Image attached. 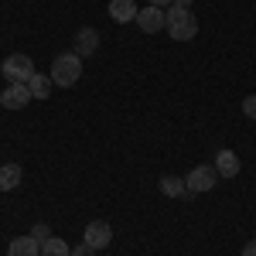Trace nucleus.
Wrapping results in <instances>:
<instances>
[{
    "instance_id": "6",
    "label": "nucleus",
    "mask_w": 256,
    "mask_h": 256,
    "mask_svg": "<svg viewBox=\"0 0 256 256\" xmlns=\"http://www.w3.org/2000/svg\"><path fill=\"white\" fill-rule=\"evenodd\" d=\"M82 242H89L92 250H106V246L113 242V226H110V222H102V218L89 222V226H86V232H82Z\"/></svg>"
},
{
    "instance_id": "1",
    "label": "nucleus",
    "mask_w": 256,
    "mask_h": 256,
    "mask_svg": "<svg viewBox=\"0 0 256 256\" xmlns=\"http://www.w3.org/2000/svg\"><path fill=\"white\" fill-rule=\"evenodd\" d=\"M164 18H168V34L174 41H192L198 34V18L192 14V7H178V4H171L168 10H164Z\"/></svg>"
},
{
    "instance_id": "2",
    "label": "nucleus",
    "mask_w": 256,
    "mask_h": 256,
    "mask_svg": "<svg viewBox=\"0 0 256 256\" xmlns=\"http://www.w3.org/2000/svg\"><path fill=\"white\" fill-rule=\"evenodd\" d=\"M52 82L55 86H62V89H68V86H76L82 76V58L76 55V52H68V55H58V58L52 62Z\"/></svg>"
},
{
    "instance_id": "11",
    "label": "nucleus",
    "mask_w": 256,
    "mask_h": 256,
    "mask_svg": "<svg viewBox=\"0 0 256 256\" xmlns=\"http://www.w3.org/2000/svg\"><path fill=\"white\" fill-rule=\"evenodd\" d=\"M110 18L116 20V24L137 20V4L134 0H110Z\"/></svg>"
},
{
    "instance_id": "15",
    "label": "nucleus",
    "mask_w": 256,
    "mask_h": 256,
    "mask_svg": "<svg viewBox=\"0 0 256 256\" xmlns=\"http://www.w3.org/2000/svg\"><path fill=\"white\" fill-rule=\"evenodd\" d=\"M41 256H72V246H68L65 239L52 236L48 242H41Z\"/></svg>"
},
{
    "instance_id": "13",
    "label": "nucleus",
    "mask_w": 256,
    "mask_h": 256,
    "mask_svg": "<svg viewBox=\"0 0 256 256\" xmlns=\"http://www.w3.org/2000/svg\"><path fill=\"white\" fill-rule=\"evenodd\" d=\"M28 89H31V96L38 99H48L52 96V89H55V82H52V76H41V72H34L31 79H28Z\"/></svg>"
},
{
    "instance_id": "12",
    "label": "nucleus",
    "mask_w": 256,
    "mask_h": 256,
    "mask_svg": "<svg viewBox=\"0 0 256 256\" xmlns=\"http://www.w3.org/2000/svg\"><path fill=\"white\" fill-rule=\"evenodd\" d=\"M20 178H24L20 164H0V192H14V188H20Z\"/></svg>"
},
{
    "instance_id": "20",
    "label": "nucleus",
    "mask_w": 256,
    "mask_h": 256,
    "mask_svg": "<svg viewBox=\"0 0 256 256\" xmlns=\"http://www.w3.org/2000/svg\"><path fill=\"white\" fill-rule=\"evenodd\" d=\"M147 4H150V7H160V10H164V7H171L174 0H147Z\"/></svg>"
},
{
    "instance_id": "8",
    "label": "nucleus",
    "mask_w": 256,
    "mask_h": 256,
    "mask_svg": "<svg viewBox=\"0 0 256 256\" xmlns=\"http://www.w3.org/2000/svg\"><path fill=\"white\" fill-rule=\"evenodd\" d=\"M96 48H99V31L96 28H79V34H76V55L79 58H92Z\"/></svg>"
},
{
    "instance_id": "16",
    "label": "nucleus",
    "mask_w": 256,
    "mask_h": 256,
    "mask_svg": "<svg viewBox=\"0 0 256 256\" xmlns=\"http://www.w3.org/2000/svg\"><path fill=\"white\" fill-rule=\"evenodd\" d=\"M31 236L38 239V242H48V239H52V229H48V226H44V222H38V226H34V229H31Z\"/></svg>"
},
{
    "instance_id": "17",
    "label": "nucleus",
    "mask_w": 256,
    "mask_h": 256,
    "mask_svg": "<svg viewBox=\"0 0 256 256\" xmlns=\"http://www.w3.org/2000/svg\"><path fill=\"white\" fill-rule=\"evenodd\" d=\"M242 113H246L250 120H256V96H246V99H242Z\"/></svg>"
},
{
    "instance_id": "10",
    "label": "nucleus",
    "mask_w": 256,
    "mask_h": 256,
    "mask_svg": "<svg viewBox=\"0 0 256 256\" xmlns=\"http://www.w3.org/2000/svg\"><path fill=\"white\" fill-rule=\"evenodd\" d=\"M216 171H218V178H236L239 174V154L236 150H218L216 154Z\"/></svg>"
},
{
    "instance_id": "3",
    "label": "nucleus",
    "mask_w": 256,
    "mask_h": 256,
    "mask_svg": "<svg viewBox=\"0 0 256 256\" xmlns=\"http://www.w3.org/2000/svg\"><path fill=\"white\" fill-rule=\"evenodd\" d=\"M216 181H218L216 164H198V168H192L188 178H184L188 195H205V192H212V188H216Z\"/></svg>"
},
{
    "instance_id": "14",
    "label": "nucleus",
    "mask_w": 256,
    "mask_h": 256,
    "mask_svg": "<svg viewBox=\"0 0 256 256\" xmlns=\"http://www.w3.org/2000/svg\"><path fill=\"white\" fill-rule=\"evenodd\" d=\"M160 192H164L168 198H181V195H188V184H184V178L164 174L160 178Z\"/></svg>"
},
{
    "instance_id": "5",
    "label": "nucleus",
    "mask_w": 256,
    "mask_h": 256,
    "mask_svg": "<svg viewBox=\"0 0 256 256\" xmlns=\"http://www.w3.org/2000/svg\"><path fill=\"white\" fill-rule=\"evenodd\" d=\"M31 89H28V82H7V89L0 92V106H7V110H24L28 102H31Z\"/></svg>"
},
{
    "instance_id": "9",
    "label": "nucleus",
    "mask_w": 256,
    "mask_h": 256,
    "mask_svg": "<svg viewBox=\"0 0 256 256\" xmlns=\"http://www.w3.org/2000/svg\"><path fill=\"white\" fill-rule=\"evenodd\" d=\"M7 256H41V242L31 236V232H28V236H18V239H10Z\"/></svg>"
},
{
    "instance_id": "21",
    "label": "nucleus",
    "mask_w": 256,
    "mask_h": 256,
    "mask_svg": "<svg viewBox=\"0 0 256 256\" xmlns=\"http://www.w3.org/2000/svg\"><path fill=\"white\" fill-rule=\"evenodd\" d=\"M178 7H192V4H195V0H174Z\"/></svg>"
},
{
    "instance_id": "7",
    "label": "nucleus",
    "mask_w": 256,
    "mask_h": 256,
    "mask_svg": "<svg viewBox=\"0 0 256 256\" xmlns=\"http://www.w3.org/2000/svg\"><path fill=\"white\" fill-rule=\"evenodd\" d=\"M137 28L144 31V34H158V31H164L168 28V18H164V10L160 7H144V10H137Z\"/></svg>"
},
{
    "instance_id": "19",
    "label": "nucleus",
    "mask_w": 256,
    "mask_h": 256,
    "mask_svg": "<svg viewBox=\"0 0 256 256\" xmlns=\"http://www.w3.org/2000/svg\"><path fill=\"white\" fill-rule=\"evenodd\" d=\"M239 256H256V239H250V242L242 246V253H239Z\"/></svg>"
},
{
    "instance_id": "18",
    "label": "nucleus",
    "mask_w": 256,
    "mask_h": 256,
    "mask_svg": "<svg viewBox=\"0 0 256 256\" xmlns=\"http://www.w3.org/2000/svg\"><path fill=\"white\" fill-rule=\"evenodd\" d=\"M96 250L89 246V242H82V246H72V256H92Z\"/></svg>"
},
{
    "instance_id": "4",
    "label": "nucleus",
    "mask_w": 256,
    "mask_h": 256,
    "mask_svg": "<svg viewBox=\"0 0 256 256\" xmlns=\"http://www.w3.org/2000/svg\"><path fill=\"white\" fill-rule=\"evenodd\" d=\"M0 72H4L7 82H28L34 76V62L28 58V55H7L4 65H0Z\"/></svg>"
}]
</instances>
